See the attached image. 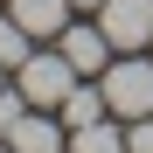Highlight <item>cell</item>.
I'll use <instances>...</instances> for the list:
<instances>
[{"mask_svg": "<svg viewBox=\"0 0 153 153\" xmlns=\"http://www.w3.org/2000/svg\"><path fill=\"white\" fill-rule=\"evenodd\" d=\"M97 84H105V105H111V118H146V111H153V49L111 56L105 70H97Z\"/></svg>", "mask_w": 153, "mask_h": 153, "instance_id": "1", "label": "cell"}, {"mask_svg": "<svg viewBox=\"0 0 153 153\" xmlns=\"http://www.w3.org/2000/svg\"><path fill=\"white\" fill-rule=\"evenodd\" d=\"M70 84H76V70H70V56H63V49H35V56L14 70V91L28 97L35 111H56L63 97H70Z\"/></svg>", "mask_w": 153, "mask_h": 153, "instance_id": "2", "label": "cell"}, {"mask_svg": "<svg viewBox=\"0 0 153 153\" xmlns=\"http://www.w3.org/2000/svg\"><path fill=\"white\" fill-rule=\"evenodd\" d=\"M97 28L118 56H132V49H153V0H105L97 7Z\"/></svg>", "mask_w": 153, "mask_h": 153, "instance_id": "3", "label": "cell"}, {"mask_svg": "<svg viewBox=\"0 0 153 153\" xmlns=\"http://www.w3.org/2000/svg\"><path fill=\"white\" fill-rule=\"evenodd\" d=\"M56 49L70 56V70H76V76H97V70H105V63L118 56V49L105 42V28H97V21H63V35H56Z\"/></svg>", "mask_w": 153, "mask_h": 153, "instance_id": "4", "label": "cell"}, {"mask_svg": "<svg viewBox=\"0 0 153 153\" xmlns=\"http://www.w3.org/2000/svg\"><path fill=\"white\" fill-rule=\"evenodd\" d=\"M7 14H14L35 42H56L63 21H70V0H7Z\"/></svg>", "mask_w": 153, "mask_h": 153, "instance_id": "5", "label": "cell"}, {"mask_svg": "<svg viewBox=\"0 0 153 153\" xmlns=\"http://www.w3.org/2000/svg\"><path fill=\"white\" fill-rule=\"evenodd\" d=\"M7 146H14V153H70L63 125H56V118H42V111H28V118H21L14 132H7Z\"/></svg>", "mask_w": 153, "mask_h": 153, "instance_id": "6", "label": "cell"}, {"mask_svg": "<svg viewBox=\"0 0 153 153\" xmlns=\"http://www.w3.org/2000/svg\"><path fill=\"white\" fill-rule=\"evenodd\" d=\"M63 125L76 132V125H91V118H111V105H105V84H70V97H63Z\"/></svg>", "mask_w": 153, "mask_h": 153, "instance_id": "7", "label": "cell"}, {"mask_svg": "<svg viewBox=\"0 0 153 153\" xmlns=\"http://www.w3.org/2000/svg\"><path fill=\"white\" fill-rule=\"evenodd\" d=\"M70 153H125V118H91L70 132Z\"/></svg>", "mask_w": 153, "mask_h": 153, "instance_id": "8", "label": "cell"}, {"mask_svg": "<svg viewBox=\"0 0 153 153\" xmlns=\"http://www.w3.org/2000/svg\"><path fill=\"white\" fill-rule=\"evenodd\" d=\"M28 56H35V35L21 28L14 14H7V21H0V70H21Z\"/></svg>", "mask_w": 153, "mask_h": 153, "instance_id": "9", "label": "cell"}, {"mask_svg": "<svg viewBox=\"0 0 153 153\" xmlns=\"http://www.w3.org/2000/svg\"><path fill=\"white\" fill-rule=\"evenodd\" d=\"M21 118H28V97H21V91H7V84H0V139H7L14 132V125Z\"/></svg>", "mask_w": 153, "mask_h": 153, "instance_id": "10", "label": "cell"}, {"mask_svg": "<svg viewBox=\"0 0 153 153\" xmlns=\"http://www.w3.org/2000/svg\"><path fill=\"white\" fill-rule=\"evenodd\" d=\"M125 153H153V111L146 118H125Z\"/></svg>", "mask_w": 153, "mask_h": 153, "instance_id": "11", "label": "cell"}, {"mask_svg": "<svg viewBox=\"0 0 153 153\" xmlns=\"http://www.w3.org/2000/svg\"><path fill=\"white\" fill-rule=\"evenodd\" d=\"M70 7H91V14H97V7H105V0H70Z\"/></svg>", "mask_w": 153, "mask_h": 153, "instance_id": "12", "label": "cell"}, {"mask_svg": "<svg viewBox=\"0 0 153 153\" xmlns=\"http://www.w3.org/2000/svg\"><path fill=\"white\" fill-rule=\"evenodd\" d=\"M0 153H14V146H7V139H0Z\"/></svg>", "mask_w": 153, "mask_h": 153, "instance_id": "13", "label": "cell"}, {"mask_svg": "<svg viewBox=\"0 0 153 153\" xmlns=\"http://www.w3.org/2000/svg\"><path fill=\"white\" fill-rule=\"evenodd\" d=\"M0 84H7V70H0Z\"/></svg>", "mask_w": 153, "mask_h": 153, "instance_id": "14", "label": "cell"}]
</instances>
